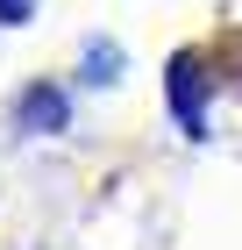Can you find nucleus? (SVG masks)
<instances>
[{"mask_svg": "<svg viewBox=\"0 0 242 250\" xmlns=\"http://www.w3.org/2000/svg\"><path fill=\"white\" fill-rule=\"evenodd\" d=\"M171 100H178V122L200 129V64H192V58L171 64Z\"/></svg>", "mask_w": 242, "mask_h": 250, "instance_id": "f257e3e1", "label": "nucleus"}, {"mask_svg": "<svg viewBox=\"0 0 242 250\" xmlns=\"http://www.w3.org/2000/svg\"><path fill=\"white\" fill-rule=\"evenodd\" d=\"M29 115H36V122H64V100H57V93H36V100H29Z\"/></svg>", "mask_w": 242, "mask_h": 250, "instance_id": "f03ea898", "label": "nucleus"}, {"mask_svg": "<svg viewBox=\"0 0 242 250\" xmlns=\"http://www.w3.org/2000/svg\"><path fill=\"white\" fill-rule=\"evenodd\" d=\"M0 21H21V0H0Z\"/></svg>", "mask_w": 242, "mask_h": 250, "instance_id": "7ed1b4c3", "label": "nucleus"}]
</instances>
